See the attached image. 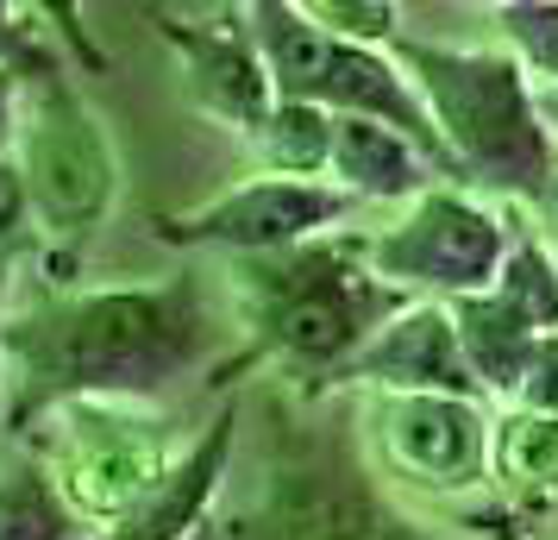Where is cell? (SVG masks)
<instances>
[{
    "instance_id": "8992f818",
    "label": "cell",
    "mask_w": 558,
    "mask_h": 540,
    "mask_svg": "<svg viewBox=\"0 0 558 540\" xmlns=\"http://www.w3.org/2000/svg\"><path fill=\"white\" fill-rule=\"evenodd\" d=\"M45 415H51V428H63L45 453V478L57 484V496L70 503L82 528L126 521L163 484V471L182 459V453H170L163 421L145 415V403H63Z\"/></svg>"
},
{
    "instance_id": "9a60e30c",
    "label": "cell",
    "mask_w": 558,
    "mask_h": 540,
    "mask_svg": "<svg viewBox=\"0 0 558 540\" xmlns=\"http://www.w3.org/2000/svg\"><path fill=\"white\" fill-rule=\"evenodd\" d=\"M489 478H502V484L521 490V496L558 490V415H527V409L496 415Z\"/></svg>"
},
{
    "instance_id": "8fae6325",
    "label": "cell",
    "mask_w": 558,
    "mask_h": 540,
    "mask_svg": "<svg viewBox=\"0 0 558 540\" xmlns=\"http://www.w3.org/2000/svg\"><path fill=\"white\" fill-rule=\"evenodd\" d=\"M232 428H239V403H227V409L214 415V421H207V434L195 440V446H182V459L163 471V484H157L151 496L126 515V521L101 528L95 540H189V535H195V521L207 515V503H214L220 478H227ZM82 540H88V535H82Z\"/></svg>"
},
{
    "instance_id": "ffe728a7",
    "label": "cell",
    "mask_w": 558,
    "mask_h": 540,
    "mask_svg": "<svg viewBox=\"0 0 558 540\" xmlns=\"http://www.w3.org/2000/svg\"><path fill=\"white\" fill-rule=\"evenodd\" d=\"M508 409H527V415H558V334L539 339V352H533L527 377L514 389V403Z\"/></svg>"
},
{
    "instance_id": "7402d4cb",
    "label": "cell",
    "mask_w": 558,
    "mask_h": 540,
    "mask_svg": "<svg viewBox=\"0 0 558 540\" xmlns=\"http://www.w3.org/2000/svg\"><path fill=\"white\" fill-rule=\"evenodd\" d=\"M13 127H20V70L0 63V152H13Z\"/></svg>"
},
{
    "instance_id": "6da1fadb",
    "label": "cell",
    "mask_w": 558,
    "mask_h": 540,
    "mask_svg": "<svg viewBox=\"0 0 558 540\" xmlns=\"http://www.w3.org/2000/svg\"><path fill=\"white\" fill-rule=\"evenodd\" d=\"M202 352V289L182 271L170 284H113L57 296L26 321L0 327V359H13L32 409L63 403H145L177 384Z\"/></svg>"
},
{
    "instance_id": "7c38bea8",
    "label": "cell",
    "mask_w": 558,
    "mask_h": 540,
    "mask_svg": "<svg viewBox=\"0 0 558 540\" xmlns=\"http://www.w3.org/2000/svg\"><path fill=\"white\" fill-rule=\"evenodd\" d=\"M332 189H345L352 202H414L433 189V164L402 132L377 127V120H332Z\"/></svg>"
},
{
    "instance_id": "e0dca14e",
    "label": "cell",
    "mask_w": 558,
    "mask_h": 540,
    "mask_svg": "<svg viewBox=\"0 0 558 540\" xmlns=\"http://www.w3.org/2000/svg\"><path fill=\"white\" fill-rule=\"evenodd\" d=\"M70 503L57 496V484L45 478V465H20L0 478V540H82Z\"/></svg>"
},
{
    "instance_id": "d6986e66",
    "label": "cell",
    "mask_w": 558,
    "mask_h": 540,
    "mask_svg": "<svg viewBox=\"0 0 558 540\" xmlns=\"http://www.w3.org/2000/svg\"><path fill=\"white\" fill-rule=\"evenodd\" d=\"M302 13L314 20L320 32L345 38V45H371V51H389L396 45V7H357V0H302Z\"/></svg>"
},
{
    "instance_id": "9c48e42d",
    "label": "cell",
    "mask_w": 558,
    "mask_h": 540,
    "mask_svg": "<svg viewBox=\"0 0 558 540\" xmlns=\"http://www.w3.org/2000/svg\"><path fill=\"white\" fill-rule=\"evenodd\" d=\"M332 377L339 384H377L389 396H458V403L489 409L483 384L464 364V346H458L446 302H408L402 314H389Z\"/></svg>"
},
{
    "instance_id": "7a4b0ae2",
    "label": "cell",
    "mask_w": 558,
    "mask_h": 540,
    "mask_svg": "<svg viewBox=\"0 0 558 540\" xmlns=\"http://www.w3.org/2000/svg\"><path fill=\"white\" fill-rule=\"evenodd\" d=\"M396 70L421 95L433 132L446 139L452 177L508 202H546L558 182V145L533 76L508 51L483 45H427L396 32Z\"/></svg>"
},
{
    "instance_id": "ac0fdd59",
    "label": "cell",
    "mask_w": 558,
    "mask_h": 540,
    "mask_svg": "<svg viewBox=\"0 0 558 540\" xmlns=\"http://www.w3.org/2000/svg\"><path fill=\"white\" fill-rule=\"evenodd\" d=\"M508 38V57L539 82H558V0H508L489 13Z\"/></svg>"
},
{
    "instance_id": "30bf717a",
    "label": "cell",
    "mask_w": 558,
    "mask_h": 540,
    "mask_svg": "<svg viewBox=\"0 0 558 540\" xmlns=\"http://www.w3.org/2000/svg\"><path fill=\"white\" fill-rule=\"evenodd\" d=\"M163 45L182 57V82H189V101L202 107L207 120L245 132L252 139L270 113H277V82L264 70V57L252 51V38L239 26H177L157 13Z\"/></svg>"
},
{
    "instance_id": "4fadbf2b",
    "label": "cell",
    "mask_w": 558,
    "mask_h": 540,
    "mask_svg": "<svg viewBox=\"0 0 558 540\" xmlns=\"http://www.w3.org/2000/svg\"><path fill=\"white\" fill-rule=\"evenodd\" d=\"M446 314H452L464 364H471V377L483 384V396H489V403H514V389H521L533 352H539V334H533L521 314H508L489 289L446 302Z\"/></svg>"
},
{
    "instance_id": "5b68a950",
    "label": "cell",
    "mask_w": 558,
    "mask_h": 540,
    "mask_svg": "<svg viewBox=\"0 0 558 540\" xmlns=\"http://www.w3.org/2000/svg\"><path fill=\"white\" fill-rule=\"evenodd\" d=\"M508 220L496 202L471 195L464 182H433L414 202H402V220L383 232H357L364 271L396 296L421 302H458L496 289V271L508 257Z\"/></svg>"
},
{
    "instance_id": "52a82bcc",
    "label": "cell",
    "mask_w": 558,
    "mask_h": 540,
    "mask_svg": "<svg viewBox=\"0 0 558 540\" xmlns=\"http://www.w3.org/2000/svg\"><path fill=\"white\" fill-rule=\"evenodd\" d=\"M357 214V202L332 182H289V177H257L239 182L227 195H214L195 214L163 220L170 245H220L232 257H277V252H302L320 232L345 227Z\"/></svg>"
},
{
    "instance_id": "ba28073f",
    "label": "cell",
    "mask_w": 558,
    "mask_h": 540,
    "mask_svg": "<svg viewBox=\"0 0 558 540\" xmlns=\"http://www.w3.org/2000/svg\"><path fill=\"white\" fill-rule=\"evenodd\" d=\"M489 434H496L489 409L458 396H383L377 409L383 459L408 484H427L439 496L489 484Z\"/></svg>"
},
{
    "instance_id": "277c9868",
    "label": "cell",
    "mask_w": 558,
    "mask_h": 540,
    "mask_svg": "<svg viewBox=\"0 0 558 540\" xmlns=\"http://www.w3.org/2000/svg\"><path fill=\"white\" fill-rule=\"evenodd\" d=\"M13 164L26 177L32 220L45 232H76L101 227L120 195V157L107 139L101 113L82 101L51 63L32 82H20V127H13Z\"/></svg>"
},
{
    "instance_id": "5bb4252c",
    "label": "cell",
    "mask_w": 558,
    "mask_h": 540,
    "mask_svg": "<svg viewBox=\"0 0 558 540\" xmlns=\"http://www.w3.org/2000/svg\"><path fill=\"white\" fill-rule=\"evenodd\" d=\"M252 152L270 177L289 182H327L332 170V113L307 101H277V113L252 132Z\"/></svg>"
},
{
    "instance_id": "3957f363",
    "label": "cell",
    "mask_w": 558,
    "mask_h": 540,
    "mask_svg": "<svg viewBox=\"0 0 558 540\" xmlns=\"http://www.w3.org/2000/svg\"><path fill=\"white\" fill-rule=\"evenodd\" d=\"M239 289H245V314L257 334L245 359H282L302 371H327V377L389 314L408 309L396 289L364 271L357 232L277 257H239Z\"/></svg>"
},
{
    "instance_id": "2e32d148",
    "label": "cell",
    "mask_w": 558,
    "mask_h": 540,
    "mask_svg": "<svg viewBox=\"0 0 558 540\" xmlns=\"http://www.w3.org/2000/svg\"><path fill=\"white\" fill-rule=\"evenodd\" d=\"M489 296H496L508 314H521L539 339L558 334V252H546L533 232H514Z\"/></svg>"
},
{
    "instance_id": "44dd1931",
    "label": "cell",
    "mask_w": 558,
    "mask_h": 540,
    "mask_svg": "<svg viewBox=\"0 0 558 540\" xmlns=\"http://www.w3.org/2000/svg\"><path fill=\"white\" fill-rule=\"evenodd\" d=\"M26 227H32V195H26V177H20L13 152H0V252H7L13 239H26Z\"/></svg>"
},
{
    "instance_id": "603a6c76",
    "label": "cell",
    "mask_w": 558,
    "mask_h": 540,
    "mask_svg": "<svg viewBox=\"0 0 558 540\" xmlns=\"http://www.w3.org/2000/svg\"><path fill=\"white\" fill-rule=\"evenodd\" d=\"M546 207H553V214H558V182H553V195H546Z\"/></svg>"
}]
</instances>
